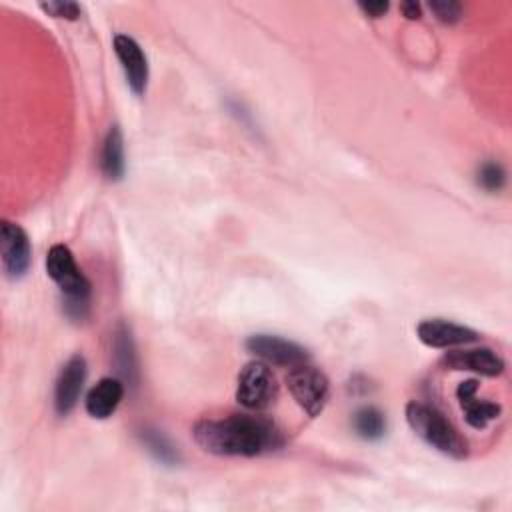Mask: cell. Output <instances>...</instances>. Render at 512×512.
<instances>
[{
  "label": "cell",
  "mask_w": 512,
  "mask_h": 512,
  "mask_svg": "<svg viewBox=\"0 0 512 512\" xmlns=\"http://www.w3.org/2000/svg\"><path fill=\"white\" fill-rule=\"evenodd\" d=\"M194 442L214 456H258L282 444L280 430L266 418L228 414L202 418L192 428Z\"/></svg>",
  "instance_id": "6da1fadb"
},
{
  "label": "cell",
  "mask_w": 512,
  "mask_h": 512,
  "mask_svg": "<svg viewBox=\"0 0 512 512\" xmlns=\"http://www.w3.org/2000/svg\"><path fill=\"white\" fill-rule=\"evenodd\" d=\"M46 272L62 292L64 314L74 322L86 320L90 312L92 284L78 268L72 250L64 244H54L46 254Z\"/></svg>",
  "instance_id": "7a4b0ae2"
},
{
  "label": "cell",
  "mask_w": 512,
  "mask_h": 512,
  "mask_svg": "<svg viewBox=\"0 0 512 512\" xmlns=\"http://www.w3.org/2000/svg\"><path fill=\"white\" fill-rule=\"evenodd\" d=\"M404 414H406L408 426L428 446L436 448L438 452H442V454H446L454 460H464L468 456V442L450 424V420L440 410H436L434 406L410 400L406 404Z\"/></svg>",
  "instance_id": "3957f363"
},
{
  "label": "cell",
  "mask_w": 512,
  "mask_h": 512,
  "mask_svg": "<svg viewBox=\"0 0 512 512\" xmlns=\"http://www.w3.org/2000/svg\"><path fill=\"white\" fill-rule=\"evenodd\" d=\"M278 398V382L268 362H246L236 380V400L246 410H266Z\"/></svg>",
  "instance_id": "277c9868"
},
{
  "label": "cell",
  "mask_w": 512,
  "mask_h": 512,
  "mask_svg": "<svg viewBox=\"0 0 512 512\" xmlns=\"http://www.w3.org/2000/svg\"><path fill=\"white\" fill-rule=\"evenodd\" d=\"M286 386L296 404L312 418L324 410L330 396L328 376L308 362L292 366L288 370Z\"/></svg>",
  "instance_id": "5b68a950"
},
{
  "label": "cell",
  "mask_w": 512,
  "mask_h": 512,
  "mask_svg": "<svg viewBox=\"0 0 512 512\" xmlns=\"http://www.w3.org/2000/svg\"><path fill=\"white\" fill-rule=\"evenodd\" d=\"M0 254H2V268L8 278L18 280L22 278L32 262V246L30 238L22 226L2 220L0 224Z\"/></svg>",
  "instance_id": "8992f818"
},
{
  "label": "cell",
  "mask_w": 512,
  "mask_h": 512,
  "mask_svg": "<svg viewBox=\"0 0 512 512\" xmlns=\"http://www.w3.org/2000/svg\"><path fill=\"white\" fill-rule=\"evenodd\" d=\"M246 350L264 362L286 368L306 364L310 360V354L304 346L272 334H252L246 340Z\"/></svg>",
  "instance_id": "52a82bcc"
},
{
  "label": "cell",
  "mask_w": 512,
  "mask_h": 512,
  "mask_svg": "<svg viewBox=\"0 0 512 512\" xmlns=\"http://www.w3.org/2000/svg\"><path fill=\"white\" fill-rule=\"evenodd\" d=\"M114 52L124 70L126 82L136 96H144L148 88V60L140 44L128 34L114 36Z\"/></svg>",
  "instance_id": "ba28073f"
},
{
  "label": "cell",
  "mask_w": 512,
  "mask_h": 512,
  "mask_svg": "<svg viewBox=\"0 0 512 512\" xmlns=\"http://www.w3.org/2000/svg\"><path fill=\"white\" fill-rule=\"evenodd\" d=\"M86 372V360L80 354L68 358V362L60 368L54 386V408L58 416H68L78 404L86 382Z\"/></svg>",
  "instance_id": "9c48e42d"
},
{
  "label": "cell",
  "mask_w": 512,
  "mask_h": 512,
  "mask_svg": "<svg viewBox=\"0 0 512 512\" xmlns=\"http://www.w3.org/2000/svg\"><path fill=\"white\" fill-rule=\"evenodd\" d=\"M416 334L422 344L430 348H452L460 344H472L480 338V334L468 326L442 320V318H426L416 326Z\"/></svg>",
  "instance_id": "30bf717a"
},
{
  "label": "cell",
  "mask_w": 512,
  "mask_h": 512,
  "mask_svg": "<svg viewBox=\"0 0 512 512\" xmlns=\"http://www.w3.org/2000/svg\"><path fill=\"white\" fill-rule=\"evenodd\" d=\"M442 366L456 372H474L480 376H500L504 372V360L492 348H468L452 350L442 356Z\"/></svg>",
  "instance_id": "8fae6325"
},
{
  "label": "cell",
  "mask_w": 512,
  "mask_h": 512,
  "mask_svg": "<svg viewBox=\"0 0 512 512\" xmlns=\"http://www.w3.org/2000/svg\"><path fill=\"white\" fill-rule=\"evenodd\" d=\"M478 380L468 378L458 384L456 388V400L464 412V420L474 430H484L492 420H496L502 412V406L498 402H490L484 398H478Z\"/></svg>",
  "instance_id": "7c38bea8"
},
{
  "label": "cell",
  "mask_w": 512,
  "mask_h": 512,
  "mask_svg": "<svg viewBox=\"0 0 512 512\" xmlns=\"http://www.w3.org/2000/svg\"><path fill=\"white\" fill-rule=\"evenodd\" d=\"M122 398H124V382L120 378L106 376V378H100L88 390L84 406H86V412L92 418L104 420V418H110L116 412Z\"/></svg>",
  "instance_id": "4fadbf2b"
},
{
  "label": "cell",
  "mask_w": 512,
  "mask_h": 512,
  "mask_svg": "<svg viewBox=\"0 0 512 512\" xmlns=\"http://www.w3.org/2000/svg\"><path fill=\"white\" fill-rule=\"evenodd\" d=\"M100 168L108 180H120L126 170L124 160V138L118 126H112L104 138L100 152Z\"/></svg>",
  "instance_id": "5bb4252c"
},
{
  "label": "cell",
  "mask_w": 512,
  "mask_h": 512,
  "mask_svg": "<svg viewBox=\"0 0 512 512\" xmlns=\"http://www.w3.org/2000/svg\"><path fill=\"white\" fill-rule=\"evenodd\" d=\"M114 360L118 366L120 376L130 384L136 386L138 382V360H136V348L130 330L120 324L114 332Z\"/></svg>",
  "instance_id": "9a60e30c"
},
{
  "label": "cell",
  "mask_w": 512,
  "mask_h": 512,
  "mask_svg": "<svg viewBox=\"0 0 512 512\" xmlns=\"http://www.w3.org/2000/svg\"><path fill=\"white\" fill-rule=\"evenodd\" d=\"M352 426H354L356 434L364 440H378L386 432L384 414L374 406L360 408L352 418Z\"/></svg>",
  "instance_id": "2e32d148"
},
{
  "label": "cell",
  "mask_w": 512,
  "mask_h": 512,
  "mask_svg": "<svg viewBox=\"0 0 512 512\" xmlns=\"http://www.w3.org/2000/svg\"><path fill=\"white\" fill-rule=\"evenodd\" d=\"M142 440L146 442L148 450L160 460V462H166V464H174L178 462V452L176 448L172 446V442L158 430H146L142 434Z\"/></svg>",
  "instance_id": "e0dca14e"
},
{
  "label": "cell",
  "mask_w": 512,
  "mask_h": 512,
  "mask_svg": "<svg viewBox=\"0 0 512 512\" xmlns=\"http://www.w3.org/2000/svg\"><path fill=\"white\" fill-rule=\"evenodd\" d=\"M476 180L478 184L488 190V192H498L504 188L506 184V172L504 168L498 164V162H484L480 168H478V174H476Z\"/></svg>",
  "instance_id": "ac0fdd59"
},
{
  "label": "cell",
  "mask_w": 512,
  "mask_h": 512,
  "mask_svg": "<svg viewBox=\"0 0 512 512\" xmlns=\"http://www.w3.org/2000/svg\"><path fill=\"white\" fill-rule=\"evenodd\" d=\"M430 12L444 24H456L462 18V4L454 0H432L428 4Z\"/></svg>",
  "instance_id": "d6986e66"
},
{
  "label": "cell",
  "mask_w": 512,
  "mask_h": 512,
  "mask_svg": "<svg viewBox=\"0 0 512 512\" xmlns=\"http://www.w3.org/2000/svg\"><path fill=\"white\" fill-rule=\"evenodd\" d=\"M40 8L46 14L54 16V18H64V20H78L80 12H82V8L76 2H62V0L40 2Z\"/></svg>",
  "instance_id": "ffe728a7"
},
{
  "label": "cell",
  "mask_w": 512,
  "mask_h": 512,
  "mask_svg": "<svg viewBox=\"0 0 512 512\" xmlns=\"http://www.w3.org/2000/svg\"><path fill=\"white\" fill-rule=\"evenodd\" d=\"M358 8L366 14V16H370V18H380V16H384L386 12H388V8H390V2H360L358 4Z\"/></svg>",
  "instance_id": "44dd1931"
},
{
  "label": "cell",
  "mask_w": 512,
  "mask_h": 512,
  "mask_svg": "<svg viewBox=\"0 0 512 512\" xmlns=\"http://www.w3.org/2000/svg\"><path fill=\"white\" fill-rule=\"evenodd\" d=\"M400 12L408 18V20H418L422 16V8L418 2H402L400 4Z\"/></svg>",
  "instance_id": "7402d4cb"
}]
</instances>
